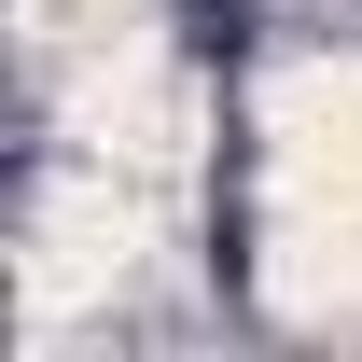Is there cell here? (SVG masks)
<instances>
[{"label": "cell", "mask_w": 362, "mask_h": 362, "mask_svg": "<svg viewBox=\"0 0 362 362\" xmlns=\"http://www.w3.org/2000/svg\"><path fill=\"white\" fill-rule=\"evenodd\" d=\"M265 279L293 307L362 293V56H307L265 98Z\"/></svg>", "instance_id": "1"}]
</instances>
